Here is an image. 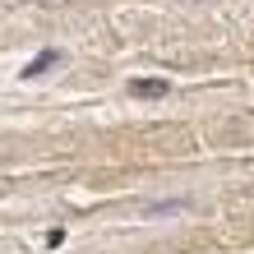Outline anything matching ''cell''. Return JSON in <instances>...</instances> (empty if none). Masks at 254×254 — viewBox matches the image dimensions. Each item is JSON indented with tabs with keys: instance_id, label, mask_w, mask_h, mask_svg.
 Returning <instances> with one entry per match:
<instances>
[{
	"instance_id": "cell-1",
	"label": "cell",
	"mask_w": 254,
	"mask_h": 254,
	"mask_svg": "<svg viewBox=\"0 0 254 254\" xmlns=\"http://www.w3.org/2000/svg\"><path fill=\"white\" fill-rule=\"evenodd\" d=\"M61 61H65V56L56 51V47H51V51H42V56H33V61H28V69H23V79H37V74H47L51 65H61Z\"/></svg>"
},
{
	"instance_id": "cell-2",
	"label": "cell",
	"mask_w": 254,
	"mask_h": 254,
	"mask_svg": "<svg viewBox=\"0 0 254 254\" xmlns=\"http://www.w3.org/2000/svg\"><path fill=\"white\" fill-rule=\"evenodd\" d=\"M167 88H171L167 79H134L129 93H134V97H167Z\"/></svg>"
}]
</instances>
